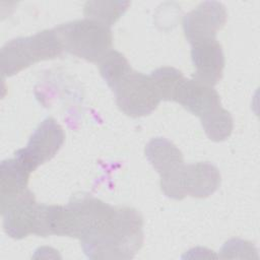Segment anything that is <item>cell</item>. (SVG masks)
Here are the masks:
<instances>
[{
  "label": "cell",
  "mask_w": 260,
  "mask_h": 260,
  "mask_svg": "<svg viewBox=\"0 0 260 260\" xmlns=\"http://www.w3.org/2000/svg\"><path fill=\"white\" fill-rule=\"evenodd\" d=\"M129 5V1H87L83 6V14L85 18L111 28L125 13Z\"/></svg>",
  "instance_id": "cell-14"
},
{
  "label": "cell",
  "mask_w": 260,
  "mask_h": 260,
  "mask_svg": "<svg viewBox=\"0 0 260 260\" xmlns=\"http://www.w3.org/2000/svg\"><path fill=\"white\" fill-rule=\"evenodd\" d=\"M175 102L200 120L221 107L220 96L213 86L200 83L192 78H185Z\"/></svg>",
  "instance_id": "cell-11"
},
{
  "label": "cell",
  "mask_w": 260,
  "mask_h": 260,
  "mask_svg": "<svg viewBox=\"0 0 260 260\" xmlns=\"http://www.w3.org/2000/svg\"><path fill=\"white\" fill-rule=\"evenodd\" d=\"M1 211L27 190L30 173L15 158L2 160L0 165Z\"/></svg>",
  "instance_id": "cell-13"
},
{
  "label": "cell",
  "mask_w": 260,
  "mask_h": 260,
  "mask_svg": "<svg viewBox=\"0 0 260 260\" xmlns=\"http://www.w3.org/2000/svg\"><path fill=\"white\" fill-rule=\"evenodd\" d=\"M220 182L221 176L218 169L208 161L184 166L182 189L185 197L206 198L218 189Z\"/></svg>",
  "instance_id": "cell-12"
},
{
  "label": "cell",
  "mask_w": 260,
  "mask_h": 260,
  "mask_svg": "<svg viewBox=\"0 0 260 260\" xmlns=\"http://www.w3.org/2000/svg\"><path fill=\"white\" fill-rule=\"evenodd\" d=\"M112 90L119 110L131 118L151 114L161 102L149 75L134 70Z\"/></svg>",
  "instance_id": "cell-6"
},
{
  "label": "cell",
  "mask_w": 260,
  "mask_h": 260,
  "mask_svg": "<svg viewBox=\"0 0 260 260\" xmlns=\"http://www.w3.org/2000/svg\"><path fill=\"white\" fill-rule=\"evenodd\" d=\"M64 140L63 128L54 118L48 117L35 129L26 145L14 153V157L31 174L57 154Z\"/></svg>",
  "instance_id": "cell-7"
},
{
  "label": "cell",
  "mask_w": 260,
  "mask_h": 260,
  "mask_svg": "<svg viewBox=\"0 0 260 260\" xmlns=\"http://www.w3.org/2000/svg\"><path fill=\"white\" fill-rule=\"evenodd\" d=\"M160 101L175 102L178 90L185 80L184 74L177 68L164 66L149 74Z\"/></svg>",
  "instance_id": "cell-15"
},
{
  "label": "cell",
  "mask_w": 260,
  "mask_h": 260,
  "mask_svg": "<svg viewBox=\"0 0 260 260\" xmlns=\"http://www.w3.org/2000/svg\"><path fill=\"white\" fill-rule=\"evenodd\" d=\"M143 218L133 207H116L115 214L94 237L81 242L90 259H131L143 244Z\"/></svg>",
  "instance_id": "cell-1"
},
{
  "label": "cell",
  "mask_w": 260,
  "mask_h": 260,
  "mask_svg": "<svg viewBox=\"0 0 260 260\" xmlns=\"http://www.w3.org/2000/svg\"><path fill=\"white\" fill-rule=\"evenodd\" d=\"M144 154L160 176L162 193L171 199H184L182 173L185 164L182 151L167 138L154 137L145 145Z\"/></svg>",
  "instance_id": "cell-5"
},
{
  "label": "cell",
  "mask_w": 260,
  "mask_h": 260,
  "mask_svg": "<svg viewBox=\"0 0 260 260\" xmlns=\"http://www.w3.org/2000/svg\"><path fill=\"white\" fill-rule=\"evenodd\" d=\"M191 60L195 69L192 79L209 86H214L221 79L224 55L216 39L192 44Z\"/></svg>",
  "instance_id": "cell-9"
},
{
  "label": "cell",
  "mask_w": 260,
  "mask_h": 260,
  "mask_svg": "<svg viewBox=\"0 0 260 260\" xmlns=\"http://www.w3.org/2000/svg\"><path fill=\"white\" fill-rule=\"evenodd\" d=\"M63 51L54 28L10 40L0 51L1 75L3 78L13 76L39 61L61 56Z\"/></svg>",
  "instance_id": "cell-2"
},
{
  "label": "cell",
  "mask_w": 260,
  "mask_h": 260,
  "mask_svg": "<svg viewBox=\"0 0 260 260\" xmlns=\"http://www.w3.org/2000/svg\"><path fill=\"white\" fill-rule=\"evenodd\" d=\"M38 202L28 189L1 211L4 232L12 239L21 240L32 234Z\"/></svg>",
  "instance_id": "cell-10"
},
{
  "label": "cell",
  "mask_w": 260,
  "mask_h": 260,
  "mask_svg": "<svg viewBox=\"0 0 260 260\" xmlns=\"http://www.w3.org/2000/svg\"><path fill=\"white\" fill-rule=\"evenodd\" d=\"M54 30L64 51L88 62L99 63L113 50L111 28L88 18L61 23Z\"/></svg>",
  "instance_id": "cell-3"
},
{
  "label": "cell",
  "mask_w": 260,
  "mask_h": 260,
  "mask_svg": "<svg viewBox=\"0 0 260 260\" xmlns=\"http://www.w3.org/2000/svg\"><path fill=\"white\" fill-rule=\"evenodd\" d=\"M200 121L206 136L212 141H223L229 138L233 132V117L231 113L222 107L218 108Z\"/></svg>",
  "instance_id": "cell-17"
},
{
  "label": "cell",
  "mask_w": 260,
  "mask_h": 260,
  "mask_svg": "<svg viewBox=\"0 0 260 260\" xmlns=\"http://www.w3.org/2000/svg\"><path fill=\"white\" fill-rule=\"evenodd\" d=\"M228 18L225 7L217 1H204L185 14L182 25L186 40L190 45L216 39Z\"/></svg>",
  "instance_id": "cell-8"
},
{
  "label": "cell",
  "mask_w": 260,
  "mask_h": 260,
  "mask_svg": "<svg viewBox=\"0 0 260 260\" xmlns=\"http://www.w3.org/2000/svg\"><path fill=\"white\" fill-rule=\"evenodd\" d=\"M115 211L116 207L90 194H76L64 205V237L86 241L102 231Z\"/></svg>",
  "instance_id": "cell-4"
},
{
  "label": "cell",
  "mask_w": 260,
  "mask_h": 260,
  "mask_svg": "<svg viewBox=\"0 0 260 260\" xmlns=\"http://www.w3.org/2000/svg\"><path fill=\"white\" fill-rule=\"evenodd\" d=\"M99 69L102 77L111 89L133 71L126 57L116 50L110 51L99 62Z\"/></svg>",
  "instance_id": "cell-16"
}]
</instances>
